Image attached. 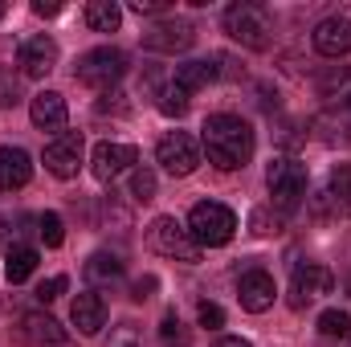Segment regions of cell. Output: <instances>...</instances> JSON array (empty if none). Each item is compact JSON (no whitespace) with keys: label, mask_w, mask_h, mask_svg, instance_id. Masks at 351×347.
<instances>
[{"label":"cell","mask_w":351,"mask_h":347,"mask_svg":"<svg viewBox=\"0 0 351 347\" xmlns=\"http://www.w3.org/2000/svg\"><path fill=\"white\" fill-rule=\"evenodd\" d=\"M208 164L221 172H237L254 160V127L241 115H208L200 127Z\"/></svg>","instance_id":"6da1fadb"},{"label":"cell","mask_w":351,"mask_h":347,"mask_svg":"<svg viewBox=\"0 0 351 347\" xmlns=\"http://www.w3.org/2000/svg\"><path fill=\"white\" fill-rule=\"evenodd\" d=\"M221 25H225V33H229L233 41H241L245 49H269V45H274V21H269V12H265L262 4H254V0L229 4L225 16H221Z\"/></svg>","instance_id":"7a4b0ae2"},{"label":"cell","mask_w":351,"mask_h":347,"mask_svg":"<svg viewBox=\"0 0 351 347\" xmlns=\"http://www.w3.org/2000/svg\"><path fill=\"white\" fill-rule=\"evenodd\" d=\"M306 164H298L294 156H278L269 168H265V184H269V196H274V208L282 213V217H290L298 204H302V196H306Z\"/></svg>","instance_id":"3957f363"},{"label":"cell","mask_w":351,"mask_h":347,"mask_svg":"<svg viewBox=\"0 0 351 347\" xmlns=\"http://www.w3.org/2000/svg\"><path fill=\"white\" fill-rule=\"evenodd\" d=\"M188 233L196 237L200 250L204 246H229L233 233H237V217H233V208H225L217 200H200L188 213Z\"/></svg>","instance_id":"277c9868"},{"label":"cell","mask_w":351,"mask_h":347,"mask_svg":"<svg viewBox=\"0 0 351 347\" xmlns=\"http://www.w3.org/2000/svg\"><path fill=\"white\" fill-rule=\"evenodd\" d=\"M147 246H152L156 254H164V258L184 261V265H196V261H200V246H196V237H192L188 225H180L176 217H156V221H152V229H147Z\"/></svg>","instance_id":"5b68a950"},{"label":"cell","mask_w":351,"mask_h":347,"mask_svg":"<svg viewBox=\"0 0 351 347\" xmlns=\"http://www.w3.org/2000/svg\"><path fill=\"white\" fill-rule=\"evenodd\" d=\"M123 74H127V58H123V49H114V45L90 49V53L78 58V66H74V78H78L82 86H94V90H110Z\"/></svg>","instance_id":"8992f818"},{"label":"cell","mask_w":351,"mask_h":347,"mask_svg":"<svg viewBox=\"0 0 351 347\" xmlns=\"http://www.w3.org/2000/svg\"><path fill=\"white\" fill-rule=\"evenodd\" d=\"M156 160L168 176H192L200 168V147L188 131H168L160 143H156Z\"/></svg>","instance_id":"52a82bcc"},{"label":"cell","mask_w":351,"mask_h":347,"mask_svg":"<svg viewBox=\"0 0 351 347\" xmlns=\"http://www.w3.org/2000/svg\"><path fill=\"white\" fill-rule=\"evenodd\" d=\"M331 290H335V274H331L327 265H319V261L294 265V278H290V307H294V311L311 307L315 298H323V294H331Z\"/></svg>","instance_id":"ba28073f"},{"label":"cell","mask_w":351,"mask_h":347,"mask_svg":"<svg viewBox=\"0 0 351 347\" xmlns=\"http://www.w3.org/2000/svg\"><path fill=\"white\" fill-rule=\"evenodd\" d=\"M82 131H62L45 143V172L58 180H74L82 168Z\"/></svg>","instance_id":"9c48e42d"},{"label":"cell","mask_w":351,"mask_h":347,"mask_svg":"<svg viewBox=\"0 0 351 347\" xmlns=\"http://www.w3.org/2000/svg\"><path fill=\"white\" fill-rule=\"evenodd\" d=\"M192 41H196V25L184 16H168V21L143 29V49H152V53H184V49H192Z\"/></svg>","instance_id":"30bf717a"},{"label":"cell","mask_w":351,"mask_h":347,"mask_svg":"<svg viewBox=\"0 0 351 347\" xmlns=\"http://www.w3.org/2000/svg\"><path fill=\"white\" fill-rule=\"evenodd\" d=\"M16 66H21L25 78H45V74H53V66H58V41L45 37V33L29 37V41L21 45V53H16Z\"/></svg>","instance_id":"8fae6325"},{"label":"cell","mask_w":351,"mask_h":347,"mask_svg":"<svg viewBox=\"0 0 351 347\" xmlns=\"http://www.w3.org/2000/svg\"><path fill=\"white\" fill-rule=\"evenodd\" d=\"M135 160H139V156H135V147H131V143H98V147H94V156H90V172H94V180L110 184L119 172H127Z\"/></svg>","instance_id":"7c38bea8"},{"label":"cell","mask_w":351,"mask_h":347,"mask_svg":"<svg viewBox=\"0 0 351 347\" xmlns=\"http://www.w3.org/2000/svg\"><path fill=\"white\" fill-rule=\"evenodd\" d=\"M274 294H278V286H274V278H269L265 270H245L241 282H237V298H241V307H245L250 315L269 311V307H274Z\"/></svg>","instance_id":"4fadbf2b"},{"label":"cell","mask_w":351,"mask_h":347,"mask_svg":"<svg viewBox=\"0 0 351 347\" xmlns=\"http://www.w3.org/2000/svg\"><path fill=\"white\" fill-rule=\"evenodd\" d=\"M311 41H315V49H319L323 58H343V53H351V21L348 16H327V21H319L315 33H311Z\"/></svg>","instance_id":"5bb4252c"},{"label":"cell","mask_w":351,"mask_h":347,"mask_svg":"<svg viewBox=\"0 0 351 347\" xmlns=\"http://www.w3.org/2000/svg\"><path fill=\"white\" fill-rule=\"evenodd\" d=\"M21 335H25L33 347H62V344H70V331H66L53 315H45V311H29V315L21 319Z\"/></svg>","instance_id":"9a60e30c"},{"label":"cell","mask_w":351,"mask_h":347,"mask_svg":"<svg viewBox=\"0 0 351 347\" xmlns=\"http://www.w3.org/2000/svg\"><path fill=\"white\" fill-rule=\"evenodd\" d=\"M29 119H33L37 131L62 135V127H66V98H62L58 90H41V94L29 102Z\"/></svg>","instance_id":"2e32d148"},{"label":"cell","mask_w":351,"mask_h":347,"mask_svg":"<svg viewBox=\"0 0 351 347\" xmlns=\"http://www.w3.org/2000/svg\"><path fill=\"white\" fill-rule=\"evenodd\" d=\"M70 319H74V327L82 335H98L106 327V302H102V294L98 290H82L74 298V307H70Z\"/></svg>","instance_id":"e0dca14e"},{"label":"cell","mask_w":351,"mask_h":347,"mask_svg":"<svg viewBox=\"0 0 351 347\" xmlns=\"http://www.w3.org/2000/svg\"><path fill=\"white\" fill-rule=\"evenodd\" d=\"M33 180V160L25 147H0V192H16Z\"/></svg>","instance_id":"ac0fdd59"},{"label":"cell","mask_w":351,"mask_h":347,"mask_svg":"<svg viewBox=\"0 0 351 347\" xmlns=\"http://www.w3.org/2000/svg\"><path fill=\"white\" fill-rule=\"evenodd\" d=\"M221 78V70H217V58H196V62H184V66H176V86L188 90V94H196V90H204L208 82H217Z\"/></svg>","instance_id":"d6986e66"},{"label":"cell","mask_w":351,"mask_h":347,"mask_svg":"<svg viewBox=\"0 0 351 347\" xmlns=\"http://www.w3.org/2000/svg\"><path fill=\"white\" fill-rule=\"evenodd\" d=\"M86 282L90 286H110L114 278H123V258L119 254H106V250H98V254H90L86 261Z\"/></svg>","instance_id":"ffe728a7"},{"label":"cell","mask_w":351,"mask_h":347,"mask_svg":"<svg viewBox=\"0 0 351 347\" xmlns=\"http://www.w3.org/2000/svg\"><path fill=\"white\" fill-rule=\"evenodd\" d=\"M86 25L94 33H114L123 25V8L114 0H90L86 4Z\"/></svg>","instance_id":"44dd1931"},{"label":"cell","mask_w":351,"mask_h":347,"mask_svg":"<svg viewBox=\"0 0 351 347\" xmlns=\"http://www.w3.org/2000/svg\"><path fill=\"white\" fill-rule=\"evenodd\" d=\"M33 270H37V250H33V246H12V250H8V258H4V278H8L12 286L25 282Z\"/></svg>","instance_id":"7402d4cb"},{"label":"cell","mask_w":351,"mask_h":347,"mask_svg":"<svg viewBox=\"0 0 351 347\" xmlns=\"http://www.w3.org/2000/svg\"><path fill=\"white\" fill-rule=\"evenodd\" d=\"M156 106H160V115H168V119H180V115L192 106V94H188V90H180L176 82H168V86L156 94Z\"/></svg>","instance_id":"603a6c76"},{"label":"cell","mask_w":351,"mask_h":347,"mask_svg":"<svg viewBox=\"0 0 351 347\" xmlns=\"http://www.w3.org/2000/svg\"><path fill=\"white\" fill-rule=\"evenodd\" d=\"M21 98V86H16V74H12V49L0 45V106H12Z\"/></svg>","instance_id":"cb8c5ba5"},{"label":"cell","mask_w":351,"mask_h":347,"mask_svg":"<svg viewBox=\"0 0 351 347\" xmlns=\"http://www.w3.org/2000/svg\"><path fill=\"white\" fill-rule=\"evenodd\" d=\"M319 331H323L327 339L348 344L351 339V315L348 311H323V315H319Z\"/></svg>","instance_id":"d4e9b609"},{"label":"cell","mask_w":351,"mask_h":347,"mask_svg":"<svg viewBox=\"0 0 351 347\" xmlns=\"http://www.w3.org/2000/svg\"><path fill=\"white\" fill-rule=\"evenodd\" d=\"M37 233H41V241H45L49 250H58V246L66 241V225H62L58 213H41V217H37Z\"/></svg>","instance_id":"484cf974"},{"label":"cell","mask_w":351,"mask_h":347,"mask_svg":"<svg viewBox=\"0 0 351 347\" xmlns=\"http://www.w3.org/2000/svg\"><path fill=\"white\" fill-rule=\"evenodd\" d=\"M131 200H135V204L156 200V172H152V168H135V172H131Z\"/></svg>","instance_id":"4316f807"},{"label":"cell","mask_w":351,"mask_h":347,"mask_svg":"<svg viewBox=\"0 0 351 347\" xmlns=\"http://www.w3.org/2000/svg\"><path fill=\"white\" fill-rule=\"evenodd\" d=\"M282 221H286V217H282V213H278V208H254V217H250V225H254V233H278V229H282Z\"/></svg>","instance_id":"83f0119b"},{"label":"cell","mask_w":351,"mask_h":347,"mask_svg":"<svg viewBox=\"0 0 351 347\" xmlns=\"http://www.w3.org/2000/svg\"><path fill=\"white\" fill-rule=\"evenodd\" d=\"M139 344H143V335H139L135 323H119V327H110V335H106V347H139Z\"/></svg>","instance_id":"f1b7e54d"},{"label":"cell","mask_w":351,"mask_h":347,"mask_svg":"<svg viewBox=\"0 0 351 347\" xmlns=\"http://www.w3.org/2000/svg\"><path fill=\"white\" fill-rule=\"evenodd\" d=\"M66 286H70V282H66V274H58V278L41 282V286H37V302H53V298H62V294H66Z\"/></svg>","instance_id":"f546056e"},{"label":"cell","mask_w":351,"mask_h":347,"mask_svg":"<svg viewBox=\"0 0 351 347\" xmlns=\"http://www.w3.org/2000/svg\"><path fill=\"white\" fill-rule=\"evenodd\" d=\"M200 327H208V331H217V327H225V311L217 307V302H200Z\"/></svg>","instance_id":"4dcf8cb0"},{"label":"cell","mask_w":351,"mask_h":347,"mask_svg":"<svg viewBox=\"0 0 351 347\" xmlns=\"http://www.w3.org/2000/svg\"><path fill=\"white\" fill-rule=\"evenodd\" d=\"M348 192H351V168H348V164H339V168L331 172V196H335V200H343Z\"/></svg>","instance_id":"1f68e13d"},{"label":"cell","mask_w":351,"mask_h":347,"mask_svg":"<svg viewBox=\"0 0 351 347\" xmlns=\"http://www.w3.org/2000/svg\"><path fill=\"white\" fill-rule=\"evenodd\" d=\"M168 8H172L168 0H131V12H139V16H143V12H147V16H164Z\"/></svg>","instance_id":"d6a6232c"},{"label":"cell","mask_w":351,"mask_h":347,"mask_svg":"<svg viewBox=\"0 0 351 347\" xmlns=\"http://www.w3.org/2000/svg\"><path fill=\"white\" fill-rule=\"evenodd\" d=\"M156 286H160V278H156V274H147V278H139V282L131 286V298H135V302H147Z\"/></svg>","instance_id":"836d02e7"},{"label":"cell","mask_w":351,"mask_h":347,"mask_svg":"<svg viewBox=\"0 0 351 347\" xmlns=\"http://www.w3.org/2000/svg\"><path fill=\"white\" fill-rule=\"evenodd\" d=\"M331 102H339V110H348V115H351V74L339 78V90L331 94Z\"/></svg>","instance_id":"e575fe53"},{"label":"cell","mask_w":351,"mask_h":347,"mask_svg":"<svg viewBox=\"0 0 351 347\" xmlns=\"http://www.w3.org/2000/svg\"><path fill=\"white\" fill-rule=\"evenodd\" d=\"M164 339H184V331H180V315H176V311L164 315Z\"/></svg>","instance_id":"d590c367"},{"label":"cell","mask_w":351,"mask_h":347,"mask_svg":"<svg viewBox=\"0 0 351 347\" xmlns=\"http://www.w3.org/2000/svg\"><path fill=\"white\" fill-rule=\"evenodd\" d=\"M33 12H37V16H58L62 4H58V0H33Z\"/></svg>","instance_id":"8d00e7d4"},{"label":"cell","mask_w":351,"mask_h":347,"mask_svg":"<svg viewBox=\"0 0 351 347\" xmlns=\"http://www.w3.org/2000/svg\"><path fill=\"white\" fill-rule=\"evenodd\" d=\"M213 347H254L250 339H241V335H225V339H217Z\"/></svg>","instance_id":"74e56055"},{"label":"cell","mask_w":351,"mask_h":347,"mask_svg":"<svg viewBox=\"0 0 351 347\" xmlns=\"http://www.w3.org/2000/svg\"><path fill=\"white\" fill-rule=\"evenodd\" d=\"M4 233H8V225H4V221H0V246H4Z\"/></svg>","instance_id":"f35d334b"},{"label":"cell","mask_w":351,"mask_h":347,"mask_svg":"<svg viewBox=\"0 0 351 347\" xmlns=\"http://www.w3.org/2000/svg\"><path fill=\"white\" fill-rule=\"evenodd\" d=\"M343 208H348V217H351V192H348V196H343Z\"/></svg>","instance_id":"ab89813d"},{"label":"cell","mask_w":351,"mask_h":347,"mask_svg":"<svg viewBox=\"0 0 351 347\" xmlns=\"http://www.w3.org/2000/svg\"><path fill=\"white\" fill-rule=\"evenodd\" d=\"M4 12H8V4H4V0H0V16H4Z\"/></svg>","instance_id":"60d3db41"}]
</instances>
